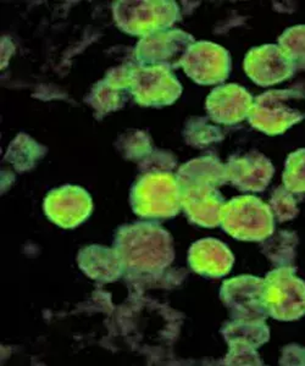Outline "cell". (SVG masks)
<instances>
[{"label": "cell", "instance_id": "7a4b0ae2", "mask_svg": "<svg viewBox=\"0 0 305 366\" xmlns=\"http://www.w3.org/2000/svg\"><path fill=\"white\" fill-rule=\"evenodd\" d=\"M115 250L124 267L142 272L161 271L174 260L171 236L156 225L124 227L117 233Z\"/></svg>", "mask_w": 305, "mask_h": 366}, {"label": "cell", "instance_id": "ac0fdd59", "mask_svg": "<svg viewBox=\"0 0 305 366\" xmlns=\"http://www.w3.org/2000/svg\"><path fill=\"white\" fill-rule=\"evenodd\" d=\"M226 341L230 343H246L254 348L269 341V327L264 320H234L221 330Z\"/></svg>", "mask_w": 305, "mask_h": 366}, {"label": "cell", "instance_id": "e0dca14e", "mask_svg": "<svg viewBox=\"0 0 305 366\" xmlns=\"http://www.w3.org/2000/svg\"><path fill=\"white\" fill-rule=\"evenodd\" d=\"M80 267L93 279L113 281L121 274L124 265L116 250L94 246L80 253Z\"/></svg>", "mask_w": 305, "mask_h": 366}, {"label": "cell", "instance_id": "30bf717a", "mask_svg": "<svg viewBox=\"0 0 305 366\" xmlns=\"http://www.w3.org/2000/svg\"><path fill=\"white\" fill-rule=\"evenodd\" d=\"M181 66L198 84H221L230 74V53L214 43H193L186 51Z\"/></svg>", "mask_w": 305, "mask_h": 366}, {"label": "cell", "instance_id": "44dd1931", "mask_svg": "<svg viewBox=\"0 0 305 366\" xmlns=\"http://www.w3.org/2000/svg\"><path fill=\"white\" fill-rule=\"evenodd\" d=\"M284 184L296 194L305 193V148L289 155L284 164Z\"/></svg>", "mask_w": 305, "mask_h": 366}, {"label": "cell", "instance_id": "9a60e30c", "mask_svg": "<svg viewBox=\"0 0 305 366\" xmlns=\"http://www.w3.org/2000/svg\"><path fill=\"white\" fill-rule=\"evenodd\" d=\"M254 100L244 88L227 84L215 88L206 99V112L215 122L234 125L249 115Z\"/></svg>", "mask_w": 305, "mask_h": 366}, {"label": "cell", "instance_id": "2e32d148", "mask_svg": "<svg viewBox=\"0 0 305 366\" xmlns=\"http://www.w3.org/2000/svg\"><path fill=\"white\" fill-rule=\"evenodd\" d=\"M234 260L230 249L214 238L196 242L189 249V265L198 274L208 277H221L229 274Z\"/></svg>", "mask_w": 305, "mask_h": 366}, {"label": "cell", "instance_id": "7c38bea8", "mask_svg": "<svg viewBox=\"0 0 305 366\" xmlns=\"http://www.w3.org/2000/svg\"><path fill=\"white\" fill-rule=\"evenodd\" d=\"M296 70L291 59L275 44L253 48L244 59V71L261 87L281 84L292 77Z\"/></svg>", "mask_w": 305, "mask_h": 366}, {"label": "cell", "instance_id": "9c48e42d", "mask_svg": "<svg viewBox=\"0 0 305 366\" xmlns=\"http://www.w3.org/2000/svg\"><path fill=\"white\" fill-rule=\"evenodd\" d=\"M194 42L192 36L181 29H165L143 37L136 55L142 66H181L186 51Z\"/></svg>", "mask_w": 305, "mask_h": 366}, {"label": "cell", "instance_id": "7402d4cb", "mask_svg": "<svg viewBox=\"0 0 305 366\" xmlns=\"http://www.w3.org/2000/svg\"><path fill=\"white\" fill-rule=\"evenodd\" d=\"M270 208L274 212V217H276L280 222L292 220L299 212L296 193L289 191L284 186H281L272 193Z\"/></svg>", "mask_w": 305, "mask_h": 366}, {"label": "cell", "instance_id": "52a82bcc", "mask_svg": "<svg viewBox=\"0 0 305 366\" xmlns=\"http://www.w3.org/2000/svg\"><path fill=\"white\" fill-rule=\"evenodd\" d=\"M114 14L120 29L143 37L165 31L180 17L175 1H120Z\"/></svg>", "mask_w": 305, "mask_h": 366}, {"label": "cell", "instance_id": "4fadbf2b", "mask_svg": "<svg viewBox=\"0 0 305 366\" xmlns=\"http://www.w3.org/2000/svg\"><path fill=\"white\" fill-rule=\"evenodd\" d=\"M44 210L56 225L72 229L89 217L92 212V199L84 188L64 186L48 194Z\"/></svg>", "mask_w": 305, "mask_h": 366}, {"label": "cell", "instance_id": "8992f818", "mask_svg": "<svg viewBox=\"0 0 305 366\" xmlns=\"http://www.w3.org/2000/svg\"><path fill=\"white\" fill-rule=\"evenodd\" d=\"M264 305L276 320H298L304 315L305 282L293 267H279L266 276Z\"/></svg>", "mask_w": 305, "mask_h": 366}, {"label": "cell", "instance_id": "277c9868", "mask_svg": "<svg viewBox=\"0 0 305 366\" xmlns=\"http://www.w3.org/2000/svg\"><path fill=\"white\" fill-rule=\"evenodd\" d=\"M275 217L271 208L253 196L230 200L222 208L220 225L239 241H264L274 233Z\"/></svg>", "mask_w": 305, "mask_h": 366}, {"label": "cell", "instance_id": "603a6c76", "mask_svg": "<svg viewBox=\"0 0 305 366\" xmlns=\"http://www.w3.org/2000/svg\"><path fill=\"white\" fill-rule=\"evenodd\" d=\"M226 364H263L254 347L246 343H230V353L226 357Z\"/></svg>", "mask_w": 305, "mask_h": 366}, {"label": "cell", "instance_id": "ba28073f", "mask_svg": "<svg viewBox=\"0 0 305 366\" xmlns=\"http://www.w3.org/2000/svg\"><path fill=\"white\" fill-rule=\"evenodd\" d=\"M131 94L144 107H164L179 99L181 84L171 71L163 66H139L131 69Z\"/></svg>", "mask_w": 305, "mask_h": 366}, {"label": "cell", "instance_id": "ffe728a7", "mask_svg": "<svg viewBox=\"0 0 305 366\" xmlns=\"http://www.w3.org/2000/svg\"><path fill=\"white\" fill-rule=\"evenodd\" d=\"M297 234L281 231L276 238L269 242L268 248L265 249V254H268L269 258L272 262H276L281 267H287L292 264L296 258V248H297Z\"/></svg>", "mask_w": 305, "mask_h": 366}, {"label": "cell", "instance_id": "d6986e66", "mask_svg": "<svg viewBox=\"0 0 305 366\" xmlns=\"http://www.w3.org/2000/svg\"><path fill=\"white\" fill-rule=\"evenodd\" d=\"M279 44L296 69L305 70V25L286 29L279 38Z\"/></svg>", "mask_w": 305, "mask_h": 366}, {"label": "cell", "instance_id": "8fae6325", "mask_svg": "<svg viewBox=\"0 0 305 366\" xmlns=\"http://www.w3.org/2000/svg\"><path fill=\"white\" fill-rule=\"evenodd\" d=\"M264 290L265 280L239 276L224 282L221 300L234 320H265L269 314L264 305Z\"/></svg>", "mask_w": 305, "mask_h": 366}, {"label": "cell", "instance_id": "cb8c5ba5", "mask_svg": "<svg viewBox=\"0 0 305 366\" xmlns=\"http://www.w3.org/2000/svg\"><path fill=\"white\" fill-rule=\"evenodd\" d=\"M281 364L287 365H305V348L301 345H291L284 348Z\"/></svg>", "mask_w": 305, "mask_h": 366}, {"label": "cell", "instance_id": "6da1fadb", "mask_svg": "<svg viewBox=\"0 0 305 366\" xmlns=\"http://www.w3.org/2000/svg\"><path fill=\"white\" fill-rule=\"evenodd\" d=\"M181 188V204L189 220L196 225H220L226 204L219 187L227 182L225 174L210 164H193L182 167L176 176Z\"/></svg>", "mask_w": 305, "mask_h": 366}, {"label": "cell", "instance_id": "5b68a950", "mask_svg": "<svg viewBox=\"0 0 305 366\" xmlns=\"http://www.w3.org/2000/svg\"><path fill=\"white\" fill-rule=\"evenodd\" d=\"M131 203L136 214L141 217H175L182 208L179 181L167 172L143 176L132 189Z\"/></svg>", "mask_w": 305, "mask_h": 366}, {"label": "cell", "instance_id": "5bb4252c", "mask_svg": "<svg viewBox=\"0 0 305 366\" xmlns=\"http://www.w3.org/2000/svg\"><path fill=\"white\" fill-rule=\"evenodd\" d=\"M227 181L243 192H261L274 176L271 162L261 153L234 155L226 164Z\"/></svg>", "mask_w": 305, "mask_h": 366}, {"label": "cell", "instance_id": "3957f363", "mask_svg": "<svg viewBox=\"0 0 305 366\" xmlns=\"http://www.w3.org/2000/svg\"><path fill=\"white\" fill-rule=\"evenodd\" d=\"M304 93L296 88L266 92L254 100L248 121L269 136L282 134L304 119Z\"/></svg>", "mask_w": 305, "mask_h": 366}]
</instances>
